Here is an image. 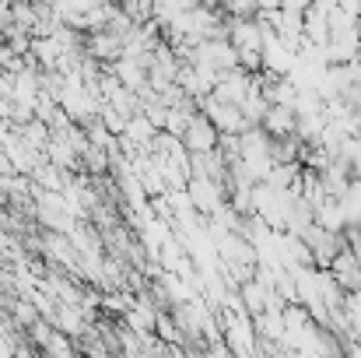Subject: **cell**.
I'll use <instances>...</instances> for the list:
<instances>
[{
  "label": "cell",
  "mask_w": 361,
  "mask_h": 358,
  "mask_svg": "<svg viewBox=\"0 0 361 358\" xmlns=\"http://www.w3.org/2000/svg\"><path fill=\"white\" fill-rule=\"evenodd\" d=\"M190 144H193V148H204V151H207V148L214 144V130H211L207 123H193V130H190Z\"/></svg>",
  "instance_id": "cell-2"
},
{
  "label": "cell",
  "mask_w": 361,
  "mask_h": 358,
  "mask_svg": "<svg viewBox=\"0 0 361 358\" xmlns=\"http://www.w3.org/2000/svg\"><path fill=\"white\" fill-rule=\"evenodd\" d=\"M291 123H295V119H291V109H288V106H277V109H270V113H267V126H270V130H277V133H288V130H291Z\"/></svg>",
  "instance_id": "cell-1"
}]
</instances>
